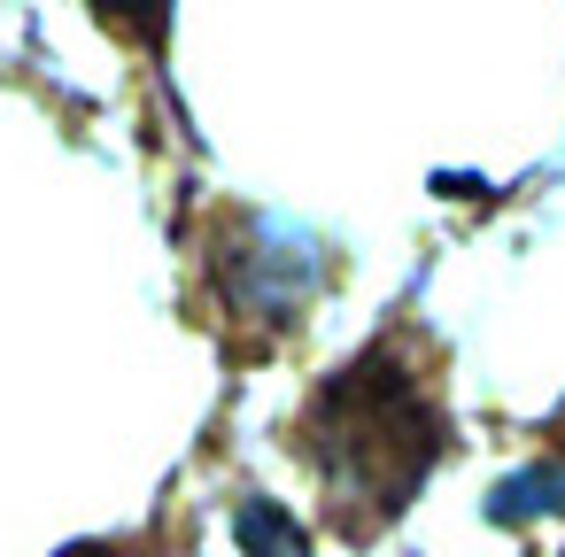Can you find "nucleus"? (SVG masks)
Here are the masks:
<instances>
[{"instance_id":"5","label":"nucleus","mask_w":565,"mask_h":557,"mask_svg":"<svg viewBox=\"0 0 565 557\" xmlns=\"http://www.w3.org/2000/svg\"><path fill=\"white\" fill-rule=\"evenodd\" d=\"M94 9H102L109 24H125V32H140V40H156V32L171 24V0H94Z\"/></svg>"},{"instance_id":"4","label":"nucleus","mask_w":565,"mask_h":557,"mask_svg":"<svg viewBox=\"0 0 565 557\" xmlns=\"http://www.w3.org/2000/svg\"><path fill=\"white\" fill-rule=\"evenodd\" d=\"M233 526H241V549H248V557H310V542H302L295 511H279L271 495H248Z\"/></svg>"},{"instance_id":"3","label":"nucleus","mask_w":565,"mask_h":557,"mask_svg":"<svg viewBox=\"0 0 565 557\" xmlns=\"http://www.w3.org/2000/svg\"><path fill=\"white\" fill-rule=\"evenodd\" d=\"M550 511H565V464H534V472H519L488 495V518H503V526H526V518H550Z\"/></svg>"},{"instance_id":"2","label":"nucleus","mask_w":565,"mask_h":557,"mask_svg":"<svg viewBox=\"0 0 565 557\" xmlns=\"http://www.w3.org/2000/svg\"><path fill=\"white\" fill-rule=\"evenodd\" d=\"M326 287V248L310 233H287V225H241L225 248H217V294L256 318V325H287L310 294Z\"/></svg>"},{"instance_id":"6","label":"nucleus","mask_w":565,"mask_h":557,"mask_svg":"<svg viewBox=\"0 0 565 557\" xmlns=\"http://www.w3.org/2000/svg\"><path fill=\"white\" fill-rule=\"evenodd\" d=\"M71 557H117V549H94V542H86V549H71Z\"/></svg>"},{"instance_id":"1","label":"nucleus","mask_w":565,"mask_h":557,"mask_svg":"<svg viewBox=\"0 0 565 557\" xmlns=\"http://www.w3.org/2000/svg\"><path fill=\"white\" fill-rule=\"evenodd\" d=\"M302 449L310 464L326 472V495L341 511L349 534L364 526H387L418 480L434 472L441 457V410L426 403V387L411 379V364H395L387 349H364L349 372H333L302 418Z\"/></svg>"}]
</instances>
